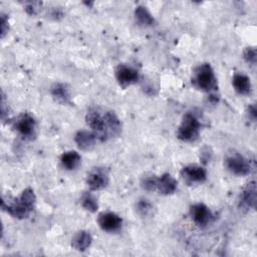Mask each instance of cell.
<instances>
[{"mask_svg":"<svg viewBox=\"0 0 257 257\" xmlns=\"http://www.w3.org/2000/svg\"><path fill=\"white\" fill-rule=\"evenodd\" d=\"M177 190V181L170 174H164L157 179V189L162 195L174 194Z\"/></svg>","mask_w":257,"mask_h":257,"instance_id":"cell-15","label":"cell"},{"mask_svg":"<svg viewBox=\"0 0 257 257\" xmlns=\"http://www.w3.org/2000/svg\"><path fill=\"white\" fill-rule=\"evenodd\" d=\"M157 179L156 176H148L142 180V187L149 192H155L157 189Z\"/></svg>","mask_w":257,"mask_h":257,"instance_id":"cell-23","label":"cell"},{"mask_svg":"<svg viewBox=\"0 0 257 257\" xmlns=\"http://www.w3.org/2000/svg\"><path fill=\"white\" fill-rule=\"evenodd\" d=\"M36 196L32 189H25L18 198L11 201L2 200V209L17 219H25L34 209Z\"/></svg>","mask_w":257,"mask_h":257,"instance_id":"cell-1","label":"cell"},{"mask_svg":"<svg viewBox=\"0 0 257 257\" xmlns=\"http://www.w3.org/2000/svg\"><path fill=\"white\" fill-rule=\"evenodd\" d=\"M256 207V183L254 181L249 182L243 189L240 195L239 208L240 210L248 211L255 209Z\"/></svg>","mask_w":257,"mask_h":257,"instance_id":"cell-11","label":"cell"},{"mask_svg":"<svg viewBox=\"0 0 257 257\" xmlns=\"http://www.w3.org/2000/svg\"><path fill=\"white\" fill-rule=\"evenodd\" d=\"M243 56L244 59L246 60V62L250 63V64H256V60H257V52H256V48L255 47H246L244 52H243Z\"/></svg>","mask_w":257,"mask_h":257,"instance_id":"cell-24","label":"cell"},{"mask_svg":"<svg viewBox=\"0 0 257 257\" xmlns=\"http://www.w3.org/2000/svg\"><path fill=\"white\" fill-rule=\"evenodd\" d=\"M80 202H81L82 207L91 213L96 212V210L98 209L97 200L90 192L83 193L80 198Z\"/></svg>","mask_w":257,"mask_h":257,"instance_id":"cell-21","label":"cell"},{"mask_svg":"<svg viewBox=\"0 0 257 257\" xmlns=\"http://www.w3.org/2000/svg\"><path fill=\"white\" fill-rule=\"evenodd\" d=\"M153 205L146 199H141L136 204V211L143 218L150 217L153 214Z\"/></svg>","mask_w":257,"mask_h":257,"instance_id":"cell-22","label":"cell"},{"mask_svg":"<svg viewBox=\"0 0 257 257\" xmlns=\"http://www.w3.org/2000/svg\"><path fill=\"white\" fill-rule=\"evenodd\" d=\"M12 126L23 139L32 140L36 137V121L27 112L19 114L12 121Z\"/></svg>","mask_w":257,"mask_h":257,"instance_id":"cell-4","label":"cell"},{"mask_svg":"<svg viewBox=\"0 0 257 257\" xmlns=\"http://www.w3.org/2000/svg\"><path fill=\"white\" fill-rule=\"evenodd\" d=\"M232 84L234 89L243 95H247L252 90L250 78L243 73H236L232 78Z\"/></svg>","mask_w":257,"mask_h":257,"instance_id":"cell-17","label":"cell"},{"mask_svg":"<svg viewBox=\"0 0 257 257\" xmlns=\"http://www.w3.org/2000/svg\"><path fill=\"white\" fill-rule=\"evenodd\" d=\"M51 95L59 103L66 104L70 103V94L67 86L64 83H54L50 89Z\"/></svg>","mask_w":257,"mask_h":257,"instance_id":"cell-18","label":"cell"},{"mask_svg":"<svg viewBox=\"0 0 257 257\" xmlns=\"http://www.w3.org/2000/svg\"><path fill=\"white\" fill-rule=\"evenodd\" d=\"M109 182V176L106 169L101 167L93 168L86 176V184L91 191L104 189Z\"/></svg>","mask_w":257,"mask_h":257,"instance_id":"cell-7","label":"cell"},{"mask_svg":"<svg viewBox=\"0 0 257 257\" xmlns=\"http://www.w3.org/2000/svg\"><path fill=\"white\" fill-rule=\"evenodd\" d=\"M97 224L102 231L115 233L121 229L122 219L115 213L102 212L97 217Z\"/></svg>","mask_w":257,"mask_h":257,"instance_id":"cell-8","label":"cell"},{"mask_svg":"<svg viewBox=\"0 0 257 257\" xmlns=\"http://www.w3.org/2000/svg\"><path fill=\"white\" fill-rule=\"evenodd\" d=\"M91 242H92L91 235L89 234V232L84 231V230H80V231L76 232L71 239L72 247L75 250L81 251V252L88 249L91 245Z\"/></svg>","mask_w":257,"mask_h":257,"instance_id":"cell-16","label":"cell"},{"mask_svg":"<svg viewBox=\"0 0 257 257\" xmlns=\"http://www.w3.org/2000/svg\"><path fill=\"white\" fill-rule=\"evenodd\" d=\"M190 215L194 223L201 227L207 226L213 219L211 210L202 203L194 204L190 209Z\"/></svg>","mask_w":257,"mask_h":257,"instance_id":"cell-10","label":"cell"},{"mask_svg":"<svg viewBox=\"0 0 257 257\" xmlns=\"http://www.w3.org/2000/svg\"><path fill=\"white\" fill-rule=\"evenodd\" d=\"M225 165L231 173L237 176H246L251 172L250 162L245 157L236 152L227 155L225 159Z\"/></svg>","mask_w":257,"mask_h":257,"instance_id":"cell-6","label":"cell"},{"mask_svg":"<svg viewBox=\"0 0 257 257\" xmlns=\"http://www.w3.org/2000/svg\"><path fill=\"white\" fill-rule=\"evenodd\" d=\"M200 121L195 114L187 112L178 126L177 137L183 142H195L200 134Z\"/></svg>","mask_w":257,"mask_h":257,"instance_id":"cell-3","label":"cell"},{"mask_svg":"<svg viewBox=\"0 0 257 257\" xmlns=\"http://www.w3.org/2000/svg\"><path fill=\"white\" fill-rule=\"evenodd\" d=\"M41 7L40 2H27L25 4V10L27 13L34 15L39 11V8Z\"/></svg>","mask_w":257,"mask_h":257,"instance_id":"cell-25","label":"cell"},{"mask_svg":"<svg viewBox=\"0 0 257 257\" xmlns=\"http://www.w3.org/2000/svg\"><path fill=\"white\" fill-rule=\"evenodd\" d=\"M103 119L105 122L106 131L109 138H116L121 133V123L117 115L111 111L107 110L103 113Z\"/></svg>","mask_w":257,"mask_h":257,"instance_id":"cell-13","label":"cell"},{"mask_svg":"<svg viewBox=\"0 0 257 257\" xmlns=\"http://www.w3.org/2000/svg\"><path fill=\"white\" fill-rule=\"evenodd\" d=\"M248 114H249V117H251L254 121L256 120V117H257V109H256L255 104H251V105L248 107Z\"/></svg>","mask_w":257,"mask_h":257,"instance_id":"cell-27","label":"cell"},{"mask_svg":"<svg viewBox=\"0 0 257 257\" xmlns=\"http://www.w3.org/2000/svg\"><path fill=\"white\" fill-rule=\"evenodd\" d=\"M139 72L132 66L125 64H119L115 68V78L118 84L125 88L135 84L139 80Z\"/></svg>","mask_w":257,"mask_h":257,"instance_id":"cell-9","label":"cell"},{"mask_svg":"<svg viewBox=\"0 0 257 257\" xmlns=\"http://www.w3.org/2000/svg\"><path fill=\"white\" fill-rule=\"evenodd\" d=\"M74 141L80 150L89 151L94 147L96 142V137L92 132L81 130L75 134Z\"/></svg>","mask_w":257,"mask_h":257,"instance_id":"cell-14","label":"cell"},{"mask_svg":"<svg viewBox=\"0 0 257 257\" xmlns=\"http://www.w3.org/2000/svg\"><path fill=\"white\" fill-rule=\"evenodd\" d=\"M135 18L137 22L142 26H152L155 23V18L145 6H137L135 9Z\"/></svg>","mask_w":257,"mask_h":257,"instance_id":"cell-20","label":"cell"},{"mask_svg":"<svg viewBox=\"0 0 257 257\" xmlns=\"http://www.w3.org/2000/svg\"><path fill=\"white\" fill-rule=\"evenodd\" d=\"M86 123L88 126L92 130V133L96 137V140H99L100 142H105L107 139H109L105 122L103 119V114H101L96 109H90L87 111L86 116Z\"/></svg>","mask_w":257,"mask_h":257,"instance_id":"cell-5","label":"cell"},{"mask_svg":"<svg viewBox=\"0 0 257 257\" xmlns=\"http://www.w3.org/2000/svg\"><path fill=\"white\" fill-rule=\"evenodd\" d=\"M181 176L188 184H196L203 183L206 180L207 173L201 166L189 165L182 169Z\"/></svg>","mask_w":257,"mask_h":257,"instance_id":"cell-12","label":"cell"},{"mask_svg":"<svg viewBox=\"0 0 257 257\" xmlns=\"http://www.w3.org/2000/svg\"><path fill=\"white\" fill-rule=\"evenodd\" d=\"M7 31H8V18L5 14L1 13V36L4 37Z\"/></svg>","mask_w":257,"mask_h":257,"instance_id":"cell-26","label":"cell"},{"mask_svg":"<svg viewBox=\"0 0 257 257\" xmlns=\"http://www.w3.org/2000/svg\"><path fill=\"white\" fill-rule=\"evenodd\" d=\"M81 162L80 155L75 151H68L62 154L60 158V163L62 167L66 170H75Z\"/></svg>","mask_w":257,"mask_h":257,"instance_id":"cell-19","label":"cell"},{"mask_svg":"<svg viewBox=\"0 0 257 257\" xmlns=\"http://www.w3.org/2000/svg\"><path fill=\"white\" fill-rule=\"evenodd\" d=\"M192 82L194 86L205 92L214 91L218 87L215 72L209 63H202L195 68Z\"/></svg>","mask_w":257,"mask_h":257,"instance_id":"cell-2","label":"cell"}]
</instances>
